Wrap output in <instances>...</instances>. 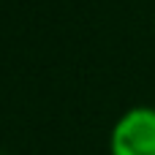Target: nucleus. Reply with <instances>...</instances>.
<instances>
[{
  "label": "nucleus",
  "instance_id": "nucleus-1",
  "mask_svg": "<svg viewBox=\"0 0 155 155\" xmlns=\"http://www.w3.org/2000/svg\"><path fill=\"white\" fill-rule=\"evenodd\" d=\"M109 155H155V106H131L114 120Z\"/></svg>",
  "mask_w": 155,
  "mask_h": 155
},
{
  "label": "nucleus",
  "instance_id": "nucleus-2",
  "mask_svg": "<svg viewBox=\"0 0 155 155\" xmlns=\"http://www.w3.org/2000/svg\"><path fill=\"white\" fill-rule=\"evenodd\" d=\"M153 25H155V22H153Z\"/></svg>",
  "mask_w": 155,
  "mask_h": 155
}]
</instances>
